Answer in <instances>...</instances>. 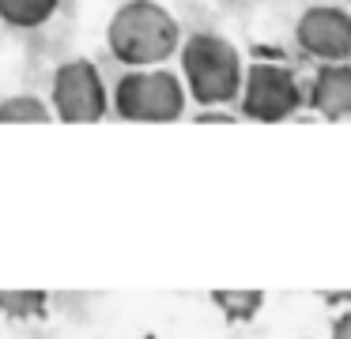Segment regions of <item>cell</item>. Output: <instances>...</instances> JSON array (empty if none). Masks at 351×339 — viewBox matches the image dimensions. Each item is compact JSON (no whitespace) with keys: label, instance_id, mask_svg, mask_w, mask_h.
<instances>
[{"label":"cell","instance_id":"6","mask_svg":"<svg viewBox=\"0 0 351 339\" xmlns=\"http://www.w3.org/2000/svg\"><path fill=\"white\" fill-rule=\"evenodd\" d=\"M295 45L317 64L351 60V12L336 4H313L295 23Z\"/></svg>","mask_w":351,"mask_h":339},{"label":"cell","instance_id":"1","mask_svg":"<svg viewBox=\"0 0 351 339\" xmlns=\"http://www.w3.org/2000/svg\"><path fill=\"white\" fill-rule=\"evenodd\" d=\"M106 49L125 68H162L182 53V27L159 0H125L106 23Z\"/></svg>","mask_w":351,"mask_h":339},{"label":"cell","instance_id":"10","mask_svg":"<svg viewBox=\"0 0 351 339\" xmlns=\"http://www.w3.org/2000/svg\"><path fill=\"white\" fill-rule=\"evenodd\" d=\"M49 309L46 290H0V313L12 321H38Z\"/></svg>","mask_w":351,"mask_h":339},{"label":"cell","instance_id":"7","mask_svg":"<svg viewBox=\"0 0 351 339\" xmlns=\"http://www.w3.org/2000/svg\"><path fill=\"white\" fill-rule=\"evenodd\" d=\"M306 105L325 121L351 117V64H317L306 90Z\"/></svg>","mask_w":351,"mask_h":339},{"label":"cell","instance_id":"11","mask_svg":"<svg viewBox=\"0 0 351 339\" xmlns=\"http://www.w3.org/2000/svg\"><path fill=\"white\" fill-rule=\"evenodd\" d=\"M212 301L223 309V316L234 324L253 321L257 309L265 305V290H212Z\"/></svg>","mask_w":351,"mask_h":339},{"label":"cell","instance_id":"8","mask_svg":"<svg viewBox=\"0 0 351 339\" xmlns=\"http://www.w3.org/2000/svg\"><path fill=\"white\" fill-rule=\"evenodd\" d=\"M61 0H0V23L12 30H38L53 19Z\"/></svg>","mask_w":351,"mask_h":339},{"label":"cell","instance_id":"9","mask_svg":"<svg viewBox=\"0 0 351 339\" xmlns=\"http://www.w3.org/2000/svg\"><path fill=\"white\" fill-rule=\"evenodd\" d=\"M53 117V105L34 95H12L0 102V125H46Z\"/></svg>","mask_w":351,"mask_h":339},{"label":"cell","instance_id":"4","mask_svg":"<svg viewBox=\"0 0 351 339\" xmlns=\"http://www.w3.org/2000/svg\"><path fill=\"white\" fill-rule=\"evenodd\" d=\"M238 105H242L245 121L280 125L306 105V90L291 68L276 64V60H257V64L245 68V87Z\"/></svg>","mask_w":351,"mask_h":339},{"label":"cell","instance_id":"5","mask_svg":"<svg viewBox=\"0 0 351 339\" xmlns=\"http://www.w3.org/2000/svg\"><path fill=\"white\" fill-rule=\"evenodd\" d=\"M49 105H53L57 121H64V125H95V121L106 117L110 95L99 64L87 57L57 64L53 87H49Z\"/></svg>","mask_w":351,"mask_h":339},{"label":"cell","instance_id":"12","mask_svg":"<svg viewBox=\"0 0 351 339\" xmlns=\"http://www.w3.org/2000/svg\"><path fill=\"white\" fill-rule=\"evenodd\" d=\"M332 339H351V309L332 316Z\"/></svg>","mask_w":351,"mask_h":339},{"label":"cell","instance_id":"2","mask_svg":"<svg viewBox=\"0 0 351 339\" xmlns=\"http://www.w3.org/2000/svg\"><path fill=\"white\" fill-rule=\"evenodd\" d=\"M182 79L197 105H227L242 98L245 68L234 42L212 30H197L182 42Z\"/></svg>","mask_w":351,"mask_h":339},{"label":"cell","instance_id":"14","mask_svg":"<svg viewBox=\"0 0 351 339\" xmlns=\"http://www.w3.org/2000/svg\"><path fill=\"white\" fill-rule=\"evenodd\" d=\"M140 339H159V336H155V331H147V336H140Z\"/></svg>","mask_w":351,"mask_h":339},{"label":"cell","instance_id":"13","mask_svg":"<svg viewBox=\"0 0 351 339\" xmlns=\"http://www.w3.org/2000/svg\"><path fill=\"white\" fill-rule=\"evenodd\" d=\"M193 125H234V113H193Z\"/></svg>","mask_w":351,"mask_h":339},{"label":"cell","instance_id":"15","mask_svg":"<svg viewBox=\"0 0 351 339\" xmlns=\"http://www.w3.org/2000/svg\"><path fill=\"white\" fill-rule=\"evenodd\" d=\"M348 4H351V0H348Z\"/></svg>","mask_w":351,"mask_h":339},{"label":"cell","instance_id":"3","mask_svg":"<svg viewBox=\"0 0 351 339\" xmlns=\"http://www.w3.org/2000/svg\"><path fill=\"white\" fill-rule=\"evenodd\" d=\"M189 105V87L167 68H129L114 87V110L121 121L170 125Z\"/></svg>","mask_w":351,"mask_h":339}]
</instances>
